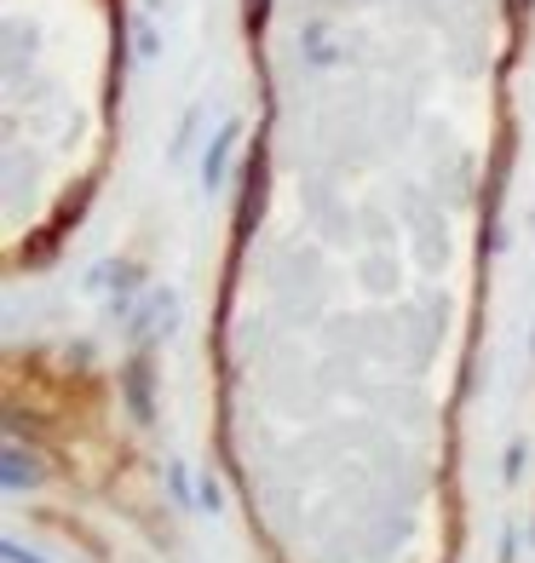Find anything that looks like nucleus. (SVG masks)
I'll return each mask as SVG.
<instances>
[{
    "instance_id": "obj_3",
    "label": "nucleus",
    "mask_w": 535,
    "mask_h": 563,
    "mask_svg": "<svg viewBox=\"0 0 535 563\" xmlns=\"http://www.w3.org/2000/svg\"><path fill=\"white\" fill-rule=\"evenodd\" d=\"M0 483H7L12 495H18V489H35V483H41V460L23 454L18 443H7V466H0Z\"/></svg>"
},
{
    "instance_id": "obj_1",
    "label": "nucleus",
    "mask_w": 535,
    "mask_h": 563,
    "mask_svg": "<svg viewBox=\"0 0 535 563\" xmlns=\"http://www.w3.org/2000/svg\"><path fill=\"white\" fill-rule=\"evenodd\" d=\"M150 379H156V374H150V356L139 351V356H133V363H127V368H121V391H127V415H133L139 426H150V420H156V397H150Z\"/></svg>"
},
{
    "instance_id": "obj_6",
    "label": "nucleus",
    "mask_w": 535,
    "mask_h": 563,
    "mask_svg": "<svg viewBox=\"0 0 535 563\" xmlns=\"http://www.w3.org/2000/svg\"><path fill=\"white\" fill-rule=\"evenodd\" d=\"M201 506L219 511V483H214V477H201Z\"/></svg>"
},
{
    "instance_id": "obj_2",
    "label": "nucleus",
    "mask_w": 535,
    "mask_h": 563,
    "mask_svg": "<svg viewBox=\"0 0 535 563\" xmlns=\"http://www.w3.org/2000/svg\"><path fill=\"white\" fill-rule=\"evenodd\" d=\"M237 133H242V126H237V121H225V126H219V139L208 144V156H201V185H208V190H219V185H225V162H231Z\"/></svg>"
},
{
    "instance_id": "obj_7",
    "label": "nucleus",
    "mask_w": 535,
    "mask_h": 563,
    "mask_svg": "<svg viewBox=\"0 0 535 563\" xmlns=\"http://www.w3.org/2000/svg\"><path fill=\"white\" fill-rule=\"evenodd\" d=\"M7 563H46V558H35V552H23L18 541H7Z\"/></svg>"
},
{
    "instance_id": "obj_4",
    "label": "nucleus",
    "mask_w": 535,
    "mask_h": 563,
    "mask_svg": "<svg viewBox=\"0 0 535 563\" xmlns=\"http://www.w3.org/2000/svg\"><path fill=\"white\" fill-rule=\"evenodd\" d=\"M260 208H265V162H253L248 178H242V213H237V230H242V236L253 230V213H260Z\"/></svg>"
},
{
    "instance_id": "obj_5",
    "label": "nucleus",
    "mask_w": 535,
    "mask_h": 563,
    "mask_svg": "<svg viewBox=\"0 0 535 563\" xmlns=\"http://www.w3.org/2000/svg\"><path fill=\"white\" fill-rule=\"evenodd\" d=\"M167 317H173V299H167V294H150V305L139 311V322H133V340L150 345V340L162 334V322H167Z\"/></svg>"
}]
</instances>
